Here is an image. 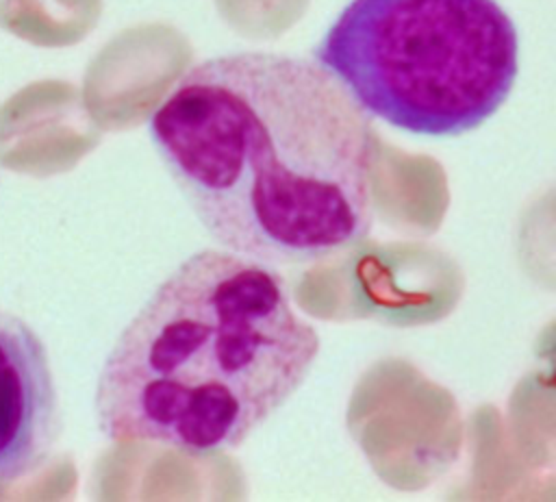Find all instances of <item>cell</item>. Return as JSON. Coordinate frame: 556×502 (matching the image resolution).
<instances>
[{"instance_id":"1","label":"cell","mask_w":556,"mask_h":502,"mask_svg":"<svg viewBox=\"0 0 556 502\" xmlns=\"http://www.w3.org/2000/svg\"><path fill=\"white\" fill-rule=\"evenodd\" d=\"M148 133L202 228L228 252L302 265L371 233L380 139L317 61L206 59L152 109Z\"/></svg>"},{"instance_id":"2","label":"cell","mask_w":556,"mask_h":502,"mask_svg":"<svg viewBox=\"0 0 556 502\" xmlns=\"http://www.w3.org/2000/svg\"><path fill=\"white\" fill-rule=\"evenodd\" d=\"M317 328L261 261L200 250L141 304L96 385L100 432L204 456L241 445L302 387Z\"/></svg>"},{"instance_id":"3","label":"cell","mask_w":556,"mask_h":502,"mask_svg":"<svg viewBox=\"0 0 556 502\" xmlns=\"http://www.w3.org/2000/svg\"><path fill=\"white\" fill-rule=\"evenodd\" d=\"M313 57L369 117L456 137L510 96L519 35L495 0H350Z\"/></svg>"},{"instance_id":"4","label":"cell","mask_w":556,"mask_h":502,"mask_svg":"<svg viewBox=\"0 0 556 502\" xmlns=\"http://www.w3.org/2000/svg\"><path fill=\"white\" fill-rule=\"evenodd\" d=\"M59 396L39 335L0 309V482L35 472L59 437Z\"/></svg>"},{"instance_id":"5","label":"cell","mask_w":556,"mask_h":502,"mask_svg":"<svg viewBox=\"0 0 556 502\" xmlns=\"http://www.w3.org/2000/svg\"><path fill=\"white\" fill-rule=\"evenodd\" d=\"M98 9V0H0V22L35 41H56Z\"/></svg>"}]
</instances>
